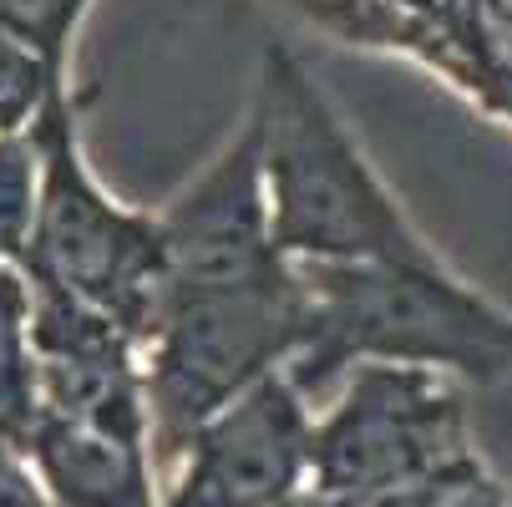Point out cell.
<instances>
[{
    "mask_svg": "<svg viewBox=\"0 0 512 507\" xmlns=\"http://www.w3.org/2000/svg\"><path fill=\"white\" fill-rule=\"evenodd\" d=\"M254 122L274 244L289 264H431L442 259L365 158L360 137L315 82L305 56L269 36L259 51Z\"/></svg>",
    "mask_w": 512,
    "mask_h": 507,
    "instance_id": "6da1fadb",
    "label": "cell"
},
{
    "mask_svg": "<svg viewBox=\"0 0 512 507\" xmlns=\"http://www.w3.org/2000/svg\"><path fill=\"white\" fill-rule=\"evenodd\" d=\"M310 295V335L289 360L305 396L355 366H411L492 386L512 376V310L431 264H295Z\"/></svg>",
    "mask_w": 512,
    "mask_h": 507,
    "instance_id": "7a4b0ae2",
    "label": "cell"
},
{
    "mask_svg": "<svg viewBox=\"0 0 512 507\" xmlns=\"http://www.w3.org/2000/svg\"><path fill=\"white\" fill-rule=\"evenodd\" d=\"M310 295L300 269L224 295L168 300L142 340L153 457L178 462L198 431L305 350Z\"/></svg>",
    "mask_w": 512,
    "mask_h": 507,
    "instance_id": "3957f363",
    "label": "cell"
},
{
    "mask_svg": "<svg viewBox=\"0 0 512 507\" xmlns=\"http://www.w3.org/2000/svg\"><path fill=\"white\" fill-rule=\"evenodd\" d=\"M31 142L41 153V203L31 254L21 269L36 284H51L61 295L112 315L142 355V340H148L168 295L158 219L117 203L92 173L71 87H61L46 102L41 122L31 127Z\"/></svg>",
    "mask_w": 512,
    "mask_h": 507,
    "instance_id": "277c9868",
    "label": "cell"
},
{
    "mask_svg": "<svg viewBox=\"0 0 512 507\" xmlns=\"http://www.w3.org/2000/svg\"><path fill=\"white\" fill-rule=\"evenodd\" d=\"M462 457H472V442L452 376L355 366L340 401L315 421L310 492L350 507H386Z\"/></svg>",
    "mask_w": 512,
    "mask_h": 507,
    "instance_id": "5b68a950",
    "label": "cell"
},
{
    "mask_svg": "<svg viewBox=\"0 0 512 507\" xmlns=\"http://www.w3.org/2000/svg\"><path fill=\"white\" fill-rule=\"evenodd\" d=\"M153 219H158L163 289H168L163 305L188 295H224V289L264 284L295 269L274 244L264 137L254 112L229 148Z\"/></svg>",
    "mask_w": 512,
    "mask_h": 507,
    "instance_id": "8992f818",
    "label": "cell"
},
{
    "mask_svg": "<svg viewBox=\"0 0 512 507\" xmlns=\"http://www.w3.org/2000/svg\"><path fill=\"white\" fill-rule=\"evenodd\" d=\"M310 447V396L274 371L188 442L163 507H284L310 482Z\"/></svg>",
    "mask_w": 512,
    "mask_h": 507,
    "instance_id": "52a82bcc",
    "label": "cell"
},
{
    "mask_svg": "<svg viewBox=\"0 0 512 507\" xmlns=\"http://www.w3.org/2000/svg\"><path fill=\"white\" fill-rule=\"evenodd\" d=\"M26 457L51 507H158V457L137 437L41 411Z\"/></svg>",
    "mask_w": 512,
    "mask_h": 507,
    "instance_id": "ba28073f",
    "label": "cell"
},
{
    "mask_svg": "<svg viewBox=\"0 0 512 507\" xmlns=\"http://www.w3.org/2000/svg\"><path fill=\"white\" fill-rule=\"evenodd\" d=\"M295 16H305L315 31L345 41V46H365V51H396L421 61L426 71H436L447 87L462 92V66L452 56V46L436 36L431 26H421L401 0H284Z\"/></svg>",
    "mask_w": 512,
    "mask_h": 507,
    "instance_id": "9c48e42d",
    "label": "cell"
},
{
    "mask_svg": "<svg viewBox=\"0 0 512 507\" xmlns=\"http://www.w3.org/2000/svg\"><path fill=\"white\" fill-rule=\"evenodd\" d=\"M41 203V153L31 132L0 137V269H21L36 234Z\"/></svg>",
    "mask_w": 512,
    "mask_h": 507,
    "instance_id": "30bf717a",
    "label": "cell"
},
{
    "mask_svg": "<svg viewBox=\"0 0 512 507\" xmlns=\"http://www.w3.org/2000/svg\"><path fill=\"white\" fill-rule=\"evenodd\" d=\"M66 87V71L51 66L36 46L0 31V137H21L41 122L46 102Z\"/></svg>",
    "mask_w": 512,
    "mask_h": 507,
    "instance_id": "8fae6325",
    "label": "cell"
},
{
    "mask_svg": "<svg viewBox=\"0 0 512 507\" xmlns=\"http://www.w3.org/2000/svg\"><path fill=\"white\" fill-rule=\"evenodd\" d=\"M87 6H92V0H0V31L21 36V41L36 46L51 66L66 71L71 36H77Z\"/></svg>",
    "mask_w": 512,
    "mask_h": 507,
    "instance_id": "7c38bea8",
    "label": "cell"
},
{
    "mask_svg": "<svg viewBox=\"0 0 512 507\" xmlns=\"http://www.w3.org/2000/svg\"><path fill=\"white\" fill-rule=\"evenodd\" d=\"M386 507H512V497L502 482L487 477V467L477 457H462L457 467L436 472L431 482H421L416 492H406Z\"/></svg>",
    "mask_w": 512,
    "mask_h": 507,
    "instance_id": "4fadbf2b",
    "label": "cell"
},
{
    "mask_svg": "<svg viewBox=\"0 0 512 507\" xmlns=\"http://www.w3.org/2000/svg\"><path fill=\"white\" fill-rule=\"evenodd\" d=\"M284 507H350V502H330V497H320V492H310V497H289Z\"/></svg>",
    "mask_w": 512,
    "mask_h": 507,
    "instance_id": "5bb4252c",
    "label": "cell"
}]
</instances>
